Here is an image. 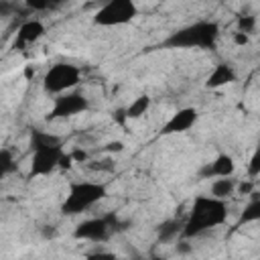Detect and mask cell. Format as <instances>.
I'll list each match as a JSON object with an SVG mask.
<instances>
[{"label": "cell", "instance_id": "cell-7", "mask_svg": "<svg viewBox=\"0 0 260 260\" xmlns=\"http://www.w3.org/2000/svg\"><path fill=\"white\" fill-rule=\"evenodd\" d=\"M63 156V148L61 146H47V148H39L32 150V158H30V169H28V177H45L49 173H53L59 167V160Z\"/></svg>", "mask_w": 260, "mask_h": 260}, {"label": "cell", "instance_id": "cell-15", "mask_svg": "<svg viewBox=\"0 0 260 260\" xmlns=\"http://www.w3.org/2000/svg\"><path fill=\"white\" fill-rule=\"evenodd\" d=\"M183 223H185V219H177V217H173V219H165L158 228H156V238H158V242H171V240H175L181 232H183Z\"/></svg>", "mask_w": 260, "mask_h": 260}, {"label": "cell", "instance_id": "cell-8", "mask_svg": "<svg viewBox=\"0 0 260 260\" xmlns=\"http://www.w3.org/2000/svg\"><path fill=\"white\" fill-rule=\"evenodd\" d=\"M197 122V110L195 108H181L177 110L162 126L160 134L165 136H171V134H181V132H187L195 126Z\"/></svg>", "mask_w": 260, "mask_h": 260}, {"label": "cell", "instance_id": "cell-19", "mask_svg": "<svg viewBox=\"0 0 260 260\" xmlns=\"http://www.w3.org/2000/svg\"><path fill=\"white\" fill-rule=\"evenodd\" d=\"M256 24H258V20H256V16H252V14H242V16H238V22H236L238 32H242V35H246V37H250V35L256 30Z\"/></svg>", "mask_w": 260, "mask_h": 260}, {"label": "cell", "instance_id": "cell-21", "mask_svg": "<svg viewBox=\"0 0 260 260\" xmlns=\"http://www.w3.org/2000/svg\"><path fill=\"white\" fill-rule=\"evenodd\" d=\"M85 260H118V256L112 254V252L100 250V252H91L89 256H85Z\"/></svg>", "mask_w": 260, "mask_h": 260}, {"label": "cell", "instance_id": "cell-30", "mask_svg": "<svg viewBox=\"0 0 260 260\" xmlns=\"http://www.w3.org/2000/svg\"><path fill=\"white\" fill-rule=\"evenodd\" d=\"M114 120L118 122V124H124L128 118H126V112L124 110H116V114H114Z\"/></svg>", "mask_w": 260, "mask_h": 260}, {"label": "cell", "instance_id": "cell-23", "mask_svg": "<svg viewBox=\"0 0 260 260\" xmlns=\"http://www.w3.org/2000/svg\"><path fill=\"white\" fill-rule=\"evenodd\" d=\"M236 189L242 193V195H252L254 193V181H242L236 185Z\"/></svg>", "mask_w": 260, "mask_h": 260}, {"label": "cell", "instance_id": "cell-18", "mask_svg": "<svg viewBox=\"0 0 260 260\" xmlns=\"http://www.w3.org/2000/svg\"><path fill=\"white\" fill-rule=\"evenodd\" d=\"M16 171V162H14V154L10 148H0V179L14 173Z\"/></svg>", "mask_w": 260, "mask_h": 260}, {"label": "cell", "instance_id": "cell-28", "mask_svg": "<svg viewBox=\"0 0 260 260\" xmlns=\"http://www.w3.org/2000/svg\"><path fill=\"white\" fill-rule=\"evenodd\" d=\"M248 41H250V37H246V35H242V32H236V35H234V43L240 45V47H242V45H248Z\"/></svg>", "mask_w": 260, "mask_h": 260}, {"label": "cell", "instance_id": "cell-22", "mask_svg": "<svg viewBox=\"0 0 260 260\" xmlns=\"http://www.w3.org/2000/svg\"><path fill=\"white\" fill-rule=\"evenodd\" d=\"M53 4L49 2V0H26V8H30V10H47V8H51Z\"/></svg>", "mask_w": 260, "mask_h": 260}, {"label": "cell", "instance_id": "cell-31", "mask_svg": "<svg viewBox=\"0 0 260 260\" xmlns=\"http://www.w3.org/2000/svg\"><path fill=\"white\" fill-rule=\"evenodd\" d=\"M43 236H45V238H53V236H55V230H53L51 225H47V230H43Z\"/></svg>", "mask_w": 260, "mask_h": 260}, {"label": "cell", "instance_id": "cell-14", "mask_svg": "<svg viewBox=\"0 0 260 260\" xmlns=\"http://www.w3.org/2000/svg\"><path fill=\"white\" fill-rule=\"evenodd\" d=\"M236 185H238V181H236L234 177H221V179H215V181L211 183V189H209L211 195H209V197L225 201L230 195H234Z\"/></svg>", "mask_w": 260, "mask_h": 260}, {"label": "cell", "instance_id": "cell-2", "mask_svg": "<svg viewBox=\"0 0 260 260\" xmlns=\"http://www.w3.org/2000/svg\"><path fill=\"white\" fill-rule=\"evenodd\" d=\"M219 39V26L213 20H197L173 30L162 47L167 49H213Z\"/></svg>", "mask_w": 260, "mask_h": 260}, {"label": "cell", "instance_id": "cell-12", "mask_svg": "<svg viewBox=\"0 0 260 260\" xmlns=\"http://www.w3.org/2000/svg\"><path fill=\"white\" fill-rule=\"evenodd\" d=\"M232 81H236V71H234V67L228 65V63H219V65H215L213 71L207 75L205 87L217 89V87L228 85V83H232Z\"/></svg>", "mask_w": 260, "mask_h": 260}, {"label": "cell", "instance_id": "cell-11", "mask_svg": "<svg viewBox=\"0 0 260 260\" xmlns=\"http://www.w3.org/2000/svg\"><path fill=\"white\" fill-rule=\"evenodd\" d=\"M43 35H45V24H43L41 20H37V18L26 20V22H22L20 28H18L16 45H18V47H22V45H30V43L39 41Z\"/></svg>", "mask_w": 260, "mask_h": 260}, {"label": "cell", "instance_id": "cell-25", "mask_svg": "<svg viewBox=\"0 0 260 260\" xmlns=\"http://www.w3.org/2000/svg\"><path fill=\"white\" fill-rule=\"evenodd\" d=\"M69 156H71L73 162H85V160H87V152L81 150V148H75L73 152H69Z\"/></svg>", "mask_w": 260, "mask_h": 260}, {"label": "cell", "instance_id": "cell-20", "mask_svg": "<svg viewBox=\"0 0 260 260\" xmlns=\"http://www.w3.org/2000/svg\"><path fill=\"white\" fill-rule=\"evenodd\" d=\"M258 173H260V152L254 150V154L250 158V165H248V175L250 177H258Z\"/></svg>", "mask_w": 260, "mask_h": 260}, {"label": "cell", "instance_id": "cell-24", "mask_svg": "<svg viewBox=\"0 0 260 260\" xmlns=\"http://www.w3.org/2000/svg\"><path fill=\"white\" fill-rule=\"evenodd\" d=\"M14 10H16V4L0 0V16H10V14L14 12Z\"/></svg>", "mask_w": 260, "mask_h": 260}, {"label": "cell", "instance_id": "cell-16", "mask_svg": "<svg viewBox=\"0 0 260 260\" xmlns=\"http://www.w3.org/2000/svg\"><path fill=\"white\" fill-rule=\"evenodd\" d=\"M148 108H150V98H148V95H138L124 112H126V118H128V120H134V118L144 116V114L148 112Z\"/></svg>", "mask_w": 260, "mask_h": 260}, {"label": "cell", "instance_id": "cell-13", "mask_svg": "<svg viewBox=\"0 0 260 260\" xmlns=\"http://www.w3.org/2000/svg\"><path fill=\"white\" fill-rule=\"evenodd\" d=\"M28 144H30V150H39V148H47V146H61V140H59V136H55L51 132L32 128Z\"/></svg>", "mask_w": 260, "mask_h": 260}, {"label": "cell", "instance_id": "cell-1", "mask_svg": "<svg viewBox=\"0 0 260 260\" xmlns=\"http://www.w3.org/2000/svg\"><path fill=\"white\" fill-rule=\"evenodd\" d=\"M228 219V205L221 199L213 197H197L193 201V207L183 223V236L185 238H195L201 236L203 232L221 225Z\"/></svg>", "mask_w": 260, "mask_h": 260}, {"label": "cell", "instance_id": "cell-27", "mask_svg": "<svg viewBox=\"0 0 260 260\" xmlns=\"http://www.w3.org/2000/svg\"><path fill=\"white\" fill-rule=\"evenodd\" d=\"M106 150H108V152H120V150H124V144H122L120 140H116V142H110V144L106 146Z\"/></svg>", "mask_w": 260, "mask_h": 260}, {"label": "cell", "instance_id": "cell-3", "mask_svg": "<svg viewBox=\"0 0 260 260\" xmlns=\"http://www.w3.org/2000/svg\"><path fill=\"white\" fill-rule=\"evenodd\" d=\"M104 197H106V187L102 183L77 181V183H71L69 193L61 205V211L65 215H77V213H83L89 207H93Z\"/></svg>", "mask_w": 260, "mask_h": 260}, {"label": "cell", "instance_id": "cell-29", "mask_svg": "<svg viewBox=\"0 0 260 260\" xmlns=\"http://www.w3.org/2000/svg\"><path fill=\"white\" fill-rule=\"evenodd\" d=\"M71 165H73L71 156L63 152V156H61V160H59V167H61V169H71Z\"/></svg>", "mask_w": 260, "mask_h": 260}, {"label": "cell", "instance_id": "cell-9", "mask_svg": "<svg viewBox=\"0 0 260 260\" xmlns=\"http://www.w3.org/2000/svg\"><path fill=\"white\" fill-rule=\"evenodd\" d=\"M110 236V228L106 223L104 217H91L81 221L75 230H73V238L75 240H89V242H104Z\"/></svg>", "mask_w": 260, "mask_h": 260}, {"label": "cell", "instance_id": "cell-17", "mask_svg": "<svg viewBox=\"0 0 260 260\" xmlns=\"http://www.w3.org/2000/svg\"><path fill=\"white\" fill-rule=\"evenodd\" d=\"M258 219H260V197L256 193H252L250 203L244 207V211L240 215V223H252V221H258Z\"/></svg>", "mask_w": 260, "mask_h": 260}, {"label": "cell", "instance_id": "cell-5", "mask_svg": "<svg viewBox=\"0 0 260 260\" xmlns=\"http://www.w3.org/2000/svg\"><path fill=\"white\" fill-rule=\"evenodd\" d=\"M138 14V8L132 0H110L98 8L93 14V22L98 26H120L128 24Z\"/></svg>", "mask_w": 260, "mask_h": 260}, {"label": "cell", "instance_id": "cell-6", "mask_svg": "<svg viewBox=\"0 0 260 260\" xmlns=\"http://www.w3.org/2000/svg\"><path fill=\"white\" fill-rule=\"evenodd\" d=\"M89 108V102L83 93L71 91V93H61L55 98V104L47 116V120H59V118H71L75 114H81Z\"/></svg>", "mask_w": 260, "mask_h": 260}, {"label": "cell", "instance_id": "cell-4", "mask_svg": "<svg viewBox=\"0 0 260 260\" xmlns=\"http://www.w3.org/2000/svg\"><path fill=\"white\" fill-rule=\"evenodd\" d=\"M79 79H81L79 67L71 63H55L49 67V71L43 77V89L47 93L61 95V93H67L71 87H75Z\"/></svg>", "mask_w": 260, "mask_h": 260}, {"label": "cell", "instance_id": "cell-26", "mask_svg": "<svg viewBox=\"0 0 260 260\" xmlns=\"http://www.w3.org/2000/svg\"><path fill=\"white\" fill-rule=\"evenodd\" d=\"M175 250H177V254H183V256H185V254H189V252L193 250V246H191L187 240H181V242L175 246Z\"/></svg>", "mask_w": 260, "mask_h": 260}, {"label": "cell", "instance_id": "cell-10", "mask_svg": "<svg viewBox=\"0 0 260 260\" xmlns=\"http://www.w3.org/2000/svg\"><path fill=\"white\" fill-rule=\"evenodd\" d=\"M234 171H236L234 158H232L230 154L221 152V154H217L211 162H207V165L199 171V175H201L203 179H221V177H234Z\"/></svg>", "mask_w": 260, "mask_h": 260}]
</instances>
